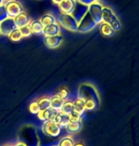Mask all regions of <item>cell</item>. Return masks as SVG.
I'll return each mask as SVG.
<instances>
[{
    "mask_svg": "<svg viewBox=\"0 0 139 146\" xmlns=\"http://www.w3.org/2000/svg\"><path fill=\"white\" fill-rule=\"evenodd\" d=\"M39 20H40V22L42 23V25L44 26V27H47V26H50V25L54 24V23L57 22V20H56V17L54 15V14H52V13L44 14V15L41 17Z\"/></svg>",
    "mask_w": 139,
    "mask_h": 146,
    "instance_id": "23",
    "label": "cell"
},
{
    "mask_svg": "<svg viewBox=\"0 0 139 146\" xmlns=\"http://www.w3.org/2000/svg\"><path fill=\"white\" fill-rule=\"evenodd\" d=\"M5 0H0V6H1V5H3V4H5Z\"/></svg>",
    "mask_w": 139,
    "mask_h": 146,
    "instance_id": "37",
    "label": "cell"
},
{
    "mask_svg": "<svg viewBox=\"0 0 139 146\" xmlns=\"http://www.w3.org/2000/svg\"><path fill=\"white\" fill-rule=\"evenodd\" d=\"M52 3H54V4H55V5H58L59 3L62 2V1H63V0H52Z\"/></svg>",
    "mask_w": 139,
    "mask_h": 146,
    "instance_id": "34",
    "label": "cell"
},
{
    "mask_svg": "<svg viewBox=\"0 0 139 146\" xmlns=\"http://www.w3.org/2000/svg\"><path fill=\"white\" fill-rule=\"evenodd\" d=\"M102 22H105L107 24L111 25V28L113 29L115 31H118L121 30L122 24L121 21L114 13V11L111 8L108 7V6H103L102 9Z\"/></svg>",
    "mask_w": 139,
    "mask_h": 146,
    "instance_id": "3",
    "label": "cell"
},
{
    "mask_svg": "<svg viewBox=\"0 0 139 146\" xmlns=\"http://www.w3.org/2000/svg\"><path fill=\"white\" fill-rule=\"evenodd\" d=\"M29 110L30 112L32 114H34V115H37L40 111V107L38 106V103L37 102H32V103L30 104L29 106Z\"/></svg>",
    "mask_w": 139,
    "mask_h": 146,
    "instance_id": "30",
    "label": "cell"
},
{
    "mask_svg": "<svg viewBox=\"0 0 139 146\" xmlns=\"http://www.w3.org/2000/svg\"><path fill=\"white\" fill-rule=\"evenodd\" d=\"M97 27V24L95 21L91 18L90 13H87L86 15L81 19V21L78 23V33H87L90 31H93Z\"/></svg>",
    "mask_w": 139,
    "mask_h": 146,
    "instance_id": "6",
    "label": "cell"
},
{
    "mask_svg": "<svg viewBox=\"0 0 139 146\" xmlns=\"http://www.w3.org/2000/svg\"><path fill=\"white\" fill-rule=\"evenodd\" d=\"M78 98L84 101L86 111H93L97 109L101 103L98 90L90 83H82L79 84Z\"/></svg>",
    "mask_w": 139,
    "mask_h": 146,
    "instance_id": "1",
    "label": "cell"
},
{
    "mask_svg": "<svg viewBox=\"0 0 139 146\" xmlns=\"http://www.w3.org/2000/svg\"><path fill=\"white\" fill-rule=\"evenodd\" d=\"M50 100H51V107L52 108L59 112V111L61 110L62 106H63V104H64L63 99L58 97L57 95H54L50 98Z\"/></svg>",
    "mask_w": 139,
    "mask_h": 146,
    "instance_id": "19",
    "label": "cell"
},
{
    "mask_svg": "<svg viewBox=\"0 0 139 146\" xmlns=\"http://www.w3.org/2000/svg\"><path fill=\"white\" fill-rule=\"evenodd\" d=\"M42 133L49 137H52V138H57L61 134L62 128L56 123L54 121H46L41 127Z\"/></svg>",
    "mask_w": 139,
    "mask_h": 146,
    "instance_id": "5",
    "label": "cell"
},
{
    "mask_svg": "<svg viewBox=\"0 0 139 146\" xmlns=\"http://www.w3.org/2000/svg\"><path fill=\"white\" fill-rule=\"evenodd\" d=\"M61 26L58 22L54 23V24H52L50 26H47V27H44L43 30V35L44 37L46 36H52V35H57V34L61 33Z\"/></svg>",
    "mask_w": 139,
    "mask_h": 146,
    "instance_id": "14",
    "label": "cell"
},
{
    "mask_svg": "<svg viewBox=\"0 0 139 146\" xmlns=\"http://www.w3.org/2000/svg\"><path fill=\"white\" fill-rule=\"evenodd\" d=\"M75 141H73V139L72 137H64V138H62L60 141H58V144L57 146H73L75 145Z\"/></svg>",
    "mask_w": 139,
    "mask_h": 146,
    "instance_id": "26",
    "label": "cell"
},
{
    "mask_svg": "<svg viewBox=\"0 0 139 146\" xmlns=\"http://www.w3.org/2000/svg\"><path fill=\"white\" fill-rule=\"evenodd\" d=\"M58 111L52 109V107H50L48 109L45 110H40L39 113L37 114V117L40 121H54L56 115H57Z\"/></svg>",
    "mask_w": 139,
    "mask_h": 146,
    "instance_id": "13",
    "label": "cell"
},
{
    "mask_svg": "<svg viewBox=\"0 0 139 146\" xmlns=\"http://www.w3.org/2000/svg\"><path fill=\"white\" fill-rule=\"evenodd\" d=\"M56 95H57L58 97H60L61 99H63L64 101H67V99L69 98V96H70V91L67 87H60V88L57 90V92H56Z\"/></svg>",
    "mask_w": 139,
    "mask_h": 146,
    "instance_id": "28",
    "label": "cell"
},
{
    "mask_svg": "<svg viewBox=\"0 0 139 146\" xmlns=\"http://www.w3.org/2000/svg\"><path fill=\"white\" fill-rule=\"evenodd\" d=\"M62 42H63V36L61 33L57 34V35L44 37V43L49 48H57L58 46H60Z\"/></svg>",
    "mask_w": 139,
    "mask_h": 146,
    "instance_id": "11",
    "label": "cell"
},
{
    "mask_svg": "<svg viewBox=\"0 0 139 146\" xmlns=\"http://www.w3.org/2000/svg\"><path fill=\"white\" fill-rule=\"evenodd\" d=\"M5 7L7 10L9 17L14 18L18 14L24 11V8H23L22 4L17 0H9V1L5 2Z\"/></svg>",
    "mask_w": 139,
    "mask_h": 146,
    "instance_id": "7",
    "label": "cell"
},
{
    "mask_svg": "<svg viewBox=\"0 0 139 146\" xmlns=\"http://www.w3.org/2000/svg\"><path fill=\"white\" fill-rule=\"evenodd\" d=\"M76 0H63L62 2H60L58 6L59 11L60 13L63 14H71L72 11H73V8L75 6Z\"/></svg>",
    "mask_w": 139,
    "mask_h": 146,
    "instance_id": "12",
    "label": "cell"
},
{
    "mask_svg": "<svg viewBox=\"0 0 139 146\" xmlns=\"http://www.w3.org/2000/svg\"><path fill=\"white\" fill-rule=\"evenodd\" d=\"M16 28L15 23H14V19L11 17H8L7 19L3 20L0 23V31H1V35L9 36L11 31H14Z\"/></svg>",
    "mask_w": 139,
    "mask_h": 146,
    "instance_id": "10",
    "label": "cell"
},
{
    "mask_svg": "<svg viewBox=\"0 0 139 146\" xmlns=\"http://www.w3.org/2000/svg\"><path fill=\"white\" fill-rule=\"evenodd\" d=\"M8 37L10 38V40L13 41V42H19V41L23 38L19 29H15L14 31H13L10 34H9Z\"/></svg>",
    "mask_w": 139,
    "mask_h": 146,
    "instance_id": "25",
    "label": "cell"
},
{
    "mask_svg": "<svg viewBox=\"0 0 139 146\" xmlns=\"http://www.w3.org/2000/svg\"><path fill=\"white\" fill-rule=\"evenodd\" d=\"M73 111L79 113L80 115H83V114L86 112V107H85V103L84 101L80 98H76L75 101L73 102Z\"/></svg>",
    "mask_w": 139,
    "mask_h": 146,
    "instance_id": "21",
    "label": "cell"
},
{
    "mask_svg": "<svg viewBox=\"0 0 139 146\" xmlns=\"http://www.w3.org/2000/svg\"><path fill=\"white\" fill-rule=\"evenodd\" d=\"M54 121L61 128H65L68 125V123L70 122L69 114H66V113H63V112H61V111H59L55 117Z\"/></svg>",
    "mask_w": 139,
    "mask_h": 146,
    "instance_id": "16",
    "label": "cell"
},
{
    "mask_svg": "<svg viewBox=\"0 0 139 146\" xmlns=\"http://www.w3.org/2000/svg\"><path fill=\"white\" fill-rule=\"evenodd\" d=\"M57 144L58 141H55V138L49 137L45 134H43V138L39 137V146H57Z\"/></svg>",
    "mask_w": 139,
    "mask_h": 146,
    "instance_id": "18",
    "label": "cell"
},
{
    "mask_svg": "<svg viewBox=\"0 0 139 146\" xmlns=\"http://www.w3.org/2000/svg\"><path fill=\"white\" fill-rule=\"evenodd\" d=\"M99 26H100V29H99L100 33L105 37H112L115 34V33H116V31L111 28V25H109L105 22H102L101 24H99Z\"/></svg>",
    "mask_w": 139,
    "mask_h": 146,
    "instance_id": "17",
    "label": "cell"
},
{
    "mask_svg": "<svg viewBox=\"0 0 139 146\" xmlns=\"http://www.w3.org/2000/svg\"><path fill=\"white\" fill-rule=\"evenodd\" d=\"M102 3H100L99 1H95L93 3H91L89 5V11L88 13H90V15L91 16L97 25L101 24L102 23V9H103Z\"/></svg>",
    "mask_w": 139,
    "mask_h": 146,
    "instance_id": "8",
    "label": "cell"
},
{
    "mask_svg": "<svg viewBox=\"0 0 139 146\" xmlns=\"http://www.w3.org/2000/svg\"><path fill=\"white\" fill-rule=\"evenodd\" d=\"M0 35H1V31H0Z\"/></svg>",
    "mask_w": 139,
    "mask_h": 146,
    "instance_id": "39",
    "label": "cell"
},
{
    "mask_svg": "<svg viewBox=\"0 0 139 146\" xmlns=\"http://www.w3.org/2000/svg\"><path fill=\"white\" fill-rule=\"evenodd\" d=\"M73 146H85V144L82 143V142H77V143H75Z\"/></svg>",
    "mask_w": 139,
    "mask_h": 146,
    "instance_id": "36",
    "label": "cell"
},
{
    "mask_svg": "<svg viewBox=\"0 0 139 146\" xmlns=\"http://www.w3.org/2000/svg\"><path fill=\"white\" fill-rule=\"evenodd\" d=\"M58 23L60 24L61 27H63L66 30L73 33L78 31V23L73 18L72 14H63L60 13L58 17Z\"/></svg>",
    "mask_w": 139,
    "mask_h": 146,
    "instance_id": "4",
    "label": "cell"
},
{
    "mask_svg": "<svg viewBox=\"0 0 139 146\" xmlns=\"http://www.w3.org/2000/svg\"><path fill=\"white\" fill-rule=\"evenodd\" d=\"M69 118L70 121L72 122H77V121H82V115H80L79 113L73 111L72 113L69 114Z\"/></svg>",
    "mask_w": 139,
    "mask_h": 146,
    "instance_id": "29",
    "label": "cell"
},
{
    "mask_svg": "<svg viewBox=\"0 0 139 146\" xmlns=\"http://www.w3.org/2000/svg\"><path fill=\"white\" fill-rule=\"evenodd\" d=\"M19 31H20V33H21L23 37H29L32 34L31 27H30V24L27 26H24V27H22V28H20Z\"/></svg>",
    "mask_w": 139,
    "mask_h": 146,
    "instance_id": "31",
    "label": "cell"
},
{
    "mask_svg": "<svg viewBox=\"0 0 139 146\" xmlns=\"http://www.w3.org/2000/svg\"><path fill=\"white\" fill-rule=\"evenodd\" d=\"M79 1L84 3V4H86V5H90L91 3H93L95 1H99V0H79Z\"/></svg>",
    "mask_w": 139,
    "mask_h": 146,
    "instance_id": "33",
    "label": "cell"
},
{
    "mask_svg": "<svg viewBox=\"0 0 139 146\" xmlns=\"http://www.w3.org/2000/svg\"><path fill=\"white\" fill-rule=\"evenodd\" d=\"M38 106L40 107V110H45L51 107V100L49 97H42L37 101Z\"/></svg>",
    "mask_w": 139,
    "mask_h": 146,
    "instance_id": "24",
    "label": "cell"
},
{
    "mask_svg": "<svg viewBox=\"0 0 139 146\" xmlns=\"http://www.w3.org/2000/svg\"><path fill=\"white\" fill-rule=\"evenodd\" d=\"M5 1H9V0H5Z\"/></svg>",
    "mask_w": 139,
    "mask_h": 146,
    "instance_id": "40",
    "label": "cell"
},
{
    "mask_svg": "<svg viewBox=\"0 0 139 146\" xmlns=\"http://www.w3.org/2000/svg\"><path fill=\"white\" fill-rule=\"evenodd\" d=\"M30 27H31L32 34H42L44 26L42 23L40 22V20H32L30 23Z\"/></svg>",
    "mask_w": 139,
    "mask_h": 146,
    "instance_id": "20",
    "label": "cell"
},
{
    "mask_svg": "<svg viewBox=\"0 0 139 146\" xmlns=\"http://www.w3.org/2000/svg\"><path fill=\"white\" fill-rule=\"evenodd\" d=\"M61 112L70 114L73 111V103L72 101H64L63 106L61 108Z\"/></svg>",
    "mask_w": 139,
    "mask_h": 146,
    "instance_id": "27",
    "label": "cell"
},
{
    "mask_svg": "<svg viewBox=\"0 0 139 146\" xmlns=\"http://www.w3.org/2000/svg\"><path fill=\"white\" fill-rule=\"evenodd\" d=\"M18 139L27 146H39V137L32 125H25L19 131Z\"/></svg>",
    "mask_w": 139,
    "mask_h": 146,
    "instance_id": "2",
    "label": "cell"
},
{
    "mask_svg": "<svg viewBox=\"0 0 139 146\" xmlns=\"http://www.w3.org/2000/svg\"><path fill=\"white\" fill-rule=\"evenodd\" d=\"M8 17H9V15L7 13V10H6L5 4H3L0 6V23H1L3 20L7 19Z\"/></svg>",
    "mask_w": 139,
    "mask_h": 146,
    "instance_id": "32",
    "label": "cell"
},
{
    "mask_svg": "<svg viewBox=\"0 0 139 146\" xmlns=\"http://www.w3.org/2000/svg\"><path fill=\"white\" fill-rule=\"evenodd\" d=\"M4 146H13V145H11V144H5Z\"/></svg>",
    "mask_w": 139,
    "mask_h": 146,
    "instance_id": "38",
    "label": "cell"
},
{
    "mask_svg": "<svg viewBox=\"0 0 139 146\" xmlns=\"http://www.w3.org/2000/svg\"><path fill=\"white\" fill-rule=\"evenodd\" d=\"M13 19H14V23H15V26L17 29H20V28L24 27V26L29 25L32 21L31 18H30V16L25 13V11H23V13L18 14V15L16 17H14Z\"/></svg>",
    "mask_w": 139,
    "mask_h": 146,
    "instance_id": "15",
    "label": "cell"
},
{
    "mask_svg": "<svg viewBox=\"0 0 139 146\" xmlns=\"http://www.w3.org/2000/svg\"><path fill=\"white\" fill-rule=\"evenodd\" d=\"M88 11H89V5H86L84 3L80 2L79 0H76L75 6L71 14L77 21V23H79L81 21V19L86 15V13H88Z\"/></svg>",
    "mask_w": 139,
    "mask_h": 146,
    "instance_id": "9",
    "label": "cell"
},
{
    "mask_svg": "<svg viewBox=\"0 0 139 146\" xmlns=\"http://www.w3.org/2000/svg\"><path fill=\"white\" fill-rule=\"evenodd\" d=\"M13 146H27V145L24 144V143H23V142H20V141H18V142H17V143H16L15 145H13Z\"/></svg>",
    "mask_w": 139,
    "mask_h": 146,
    "instance_id": "35",
    "label": "cell"
},
{
    "mask_svg": "<svg viewBox=\"0 0 139 146\" xmlns=\"http://www.w3.org/2000/svg\"><path fill=\"white\" fill-rule=\"evenodd\" d=\"M65 128H66L67 132L70 133V134L78 133L79 131L82 129V121H77V122H72V121H70Z\"/></svg>",
    "mask_w": 139,
    "mask_h": 146,
    "instance_id": "22",
    "label": "cell"
}]
</instances>
